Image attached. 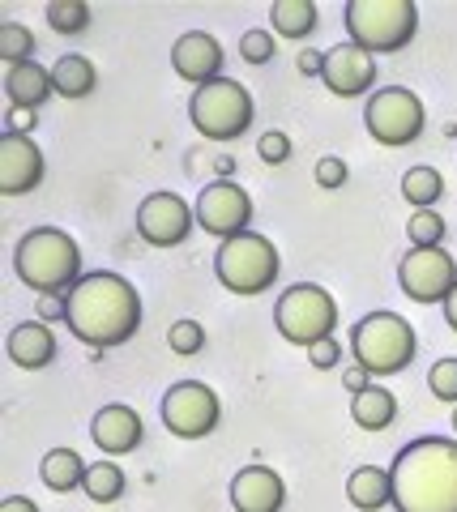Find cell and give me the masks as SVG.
<instances>
[{
  "label": "cell",
  "mask_w": 457,
  "mask_h": 512,
  "mask_svg": "<svg viewBox=\"0 0 457 512\" xmlns=\"http://www.w3.org/2000/svg\"><path fill=\"white\" fill-rule=\"evenodd\" d=\"M193 222L197 210L184 205V197H176V192H150L137 205V235L154 248H180L188 231H193Z\"/></svg>",
  "instance_id": "4fadbf2b"
},
{
  "label": "cell",
  "mask_w": 457,
  "mask_h": 512,
  "mask_svg": "<svg viewBox=\"0 0 457 512\" xmlns=\"http://www.w3.org/2000/svg\"><path fill=\"white\" fill-rule=\"evenodd\" d=\"M342 384H346V389H351L355 397L372 389V380H368V372H364V367H359V363H351V367H346V372H342Z\"/></svg>",
  "instance_id": "ab89813d"
},
{
  "label": "cell",
  "mask_w": 457,
  "mask_h": 512,
  "mask_svg": "<svg viewBox=\"0 0 457 512\" xmlns=\"http://www.w3.org/2000/svg\"><path fill=\"white\" fill-rule=\"evenodd\" d=\"M351 419L364 431H389L393 419H398V397H393L385 384H372L368 393H359L351 402Z\"/></svg>",
  "instance_id": "cb8c5ba5"
},
{
  "label": "cell",
  "mask_w": 457,
  "mask_h": 512,
  "mask_svg": "<svg viewBox=\"0 0 457 512\" xmlns=\"http://www.w3.org/2000/svg\"><path fill=\"white\" fill-rule=\"evenodd\" d=\"M90 436H94V444H99L107 457H124V453H133V448L141 444L146 427H141V414L133 406L116 402V406H103L99 414H94Z\"/></svg>",
  "instance_id": "ac0fdd59"
},
{
  "label": "cell",
  "mask_w": 457,
  "mask_h": 512,
  "mask_svg": "<svg viewBox=\"0 0 457 512\" xmlns=\"http://www.w3.org/2000/svg\"><path fill=\"white\" fill-rule=\"evenodd\" d=\"M39 124V111H26V107H9L5 111V133H18V137H30V128Z\"/></svg>",
  "instance_id": "8d00e7d4"
},
{
  "label": "cell",
  "mask_w": 457,
  "mask_h": 512,
  "mask_svg": "<svg viewBox=\"0 0 457 512\" xmlns=\"http://www.w3.org/2000/svg\"><path fill=\"white\" fill-rule=\"evenodd\" d=\"M52 86H56L60 99H69V103L90 99L94 86H99V69H94L86 56H60L56 69H52Z\"/></svg>",
  "instance_id": "603a6c76"
},
{
  "label": "cell",
  "mask_w": 457,
  "mask_h": 512,
  "mask_svg": "<svg viewBox=\"0 0 457 512\" xmlns=\"http://www.w3.org/2000/svg\"><path fill=\"white\" fill-rule=\"evenodd\" d=\"M47 26L56 35H82L90 26V5L86 0H47Z\"/></svg>",
  "instance_id": "83f0119b"
},
{
  "label": "cell",
  "mask_w": 457,
  "mask_h": 512,
  "mask_svg": "<svg viewBox=\"0 0 457 512\" xmlns=\"http://www.w3.org/2000/svg\"><path fill=\"white\" fill-rule=\"evenodd\" d=\"M402 197L419 210H436L440 197H445V175H440L436 167H411L402 175Z\"/></svg>",
  "instance_id": "484cf974"
},
{
  "label": "cell",
  "mask_w": 457,
  "mask_h": 512,
  "mask_svg": "<svg viewBox=\"0 0 457 512\" xmlns=\"http://www.w3.org/2000/svg\"><path fill=\"white\" fill-rule=\"evenodd\" d=\"M419 30L415 0H351L346 5V35L368 56H389L411 47Z\"/></svg>",
  "instance_id": "277c9868"
},
{
  "label": "cell",
  "mask_w": 457,
  "mask_h": 512,
  "mask_svg": "<svg viewBox=\"0 0 457 512\" xmlns=\"http://www.w3.org/2000/svg\"><path fill=\"white\" fill-rule=\"evenodd\" d=\"M317 184L321 188H342L346 184V163H342V158H334V154L321 158V163H317Z\"/></svg>",
  "instance_id": "e575fe53"
},
{
  "label": "cell",
  "mask_w": 457,
  "mask_h": 512,
  "mask_svg": "<svg viewBox=\"0 0 457 512\" xmlns=\"http://www.w3.org/2000/svg\"><path fill=\"white\" fill-rule=\"evenodd\" d=\"M402 295L415 303H445L457 291V261L445 248H411L398 265Z\"/></svg>",
  "instance_id": "8fae6325"
},
{
  "label": "cell",
  "mask_w": 457,
  "mask_h": 512,
  "mask_svg": "<svg viewBox=\"0 0 457 512\" xmlns=\"http://www.w3.org/2000/svg\"><path fill=\"white\" fill-rule=\"evenodd\" d=\"M86 461L82 453H73V448H52V453H43L39 461V478L47 483V491H56V495H69L86 483Z\"/></svg>",
  "instance_id": "7402d4cb"
},
{
  "label": "cell",
  "mask_w": 457,
  "mask_h": 512,
  "mask_svg": "<svg viewBox=\"0 0 457 512\" xmlns=\"http://www.w3.org/2000/svg\"><path fill=\"white\" fill-rule=\"evenodd\" d=\"M47 94H56V86H52V69H43L39 60H22V64H9L5 69L9 107L39 111V103H47Z\"/></svg>",
  "instance_id": "d6986e66"
},
{
  "label": "cell",
  "mask_w": 457,
  "mask_h": 512,
  "mask_svg": "<svg viewBox=\"0 0 457 512\" xmlns=\"http://www.w3.org/2000/svg\"><path fill=\"white\" fill-rule=\"evenodd\" d=\"M428 389H432L436 402L457 406V359H440V363H432V372H428Z\"/></svg>",
  "instance_id": "1f68e13d"
},
{
  "label": "cell",
  "mask_w": 457,
  "mask_h": 512,
  "mask_svg": "<svg viewBox=\"0 0 457 512\" xmlns=\"http://www.w3.org/2000/svg\"><path fill=\"white\" fill-rule=\"evenodd\" d=\"M415 329L398 312H372L351 329V355L368 376H398L415 363Z\"/></svg>",
  "instance_id": "5b68a950"
},
{
  "label": "cell",
  "mask_w": 457,
  "mask_h": 512,
  "mask_svg": "<svg viewBox=\"0 0 457 512\" xmlns=\"http://www.w3.org/2000/svg\"><path fill=\"white\" fill-rule=\"evenodd\" d=\"M9 359L22 367V372H39V367H47L56 359V338H52V329L43 325V320H26V325H18L9 333Z\"/></svg>",
  "instance_id": "ffe728a7"
},
{
  "label": "cell",
  "mask_w": 457,
  "mask_h": 512,
  "mask_svg": "<svg viewBox=\"0 0 457 512\" xmlns=\"http://www.w3.org/2000/svg\"><path fill=\"white\" fill-rule=\"evenodd\" d=\"M218 419H223V402H218V393L201 380L171 384L163 397V423L171 436H180V440H206L218 427Z\"/></svg>",
  "instance_id": "30bf717a"
},
{
  "label": "cell",
  "mask_w": 457,
  "mask_h": 512,
  "mask_svg": "<svg viewBox=\"0 0 457 512\" xmlns=\"http://www.w3.org/2000/svg\"><path fill=\"white\" fill-rule=\"evenodd\" d=\"M69 333L90 350L124 346L141 329V295L129 278L99 269L69 291Z\"/></svg>",
  "instance_id": "6da1fadb"
},
{
  "label": "cell",
  "mask_w": 457,
  "mask_h": 512,
  "mask_svg": "<svg viewBox=\"0 0 457 512\" xmlns=\"http://www.w3.org/2000/svg\"><path fill=\"white\" fill-rule=\"evenodd\" d=\"M376 56H368L364 47L355 43H338L325 52V73L321 82L338 94V99H359V94H368L376 86Z\"/></svg>",
  "instance_id": "9a60e30c"
},
{
  "label": "cell",
  "mask_w": 457,
  "mask_h": 512,
  "mask_svg": "<svg viewBox=\"0 0 457 512\" xmlns=\"http://www.w3.org/2000/svg\"><path fill=\"white\" fill-rule=\"evenodd\" d=\"M278 269H282V256L274 248V239H265L257 231H244V235L227 239V244L218 248V256H214L218 282H223L231 295H240V299L265 295L274 286Z\"/></svg>",
  "instance_id": "8992f818"
},
{
  "label": "cell",
  "mask_w": 457,
  "mask_h": 512,
  "mask_svg": "<svg viewBox=\"0 0 457 512\" xmlns=\"http://www.w3.org/2000/svg\"><path fill=\"white\" fill-rule=\"evenodd\" d=\"M167 346L176 350V355H201L206 350V329L197 325V320H176V325L167 329Z\"/></svg>",
  "instance_id": "4dcf8cb0"
},
{
  "label": "cell",
  "mask_w": 457,
  "mask_h": 512,
  "mask_svg": "<svg viewBox=\"0 0 457 512\" xmlns=\"http://www.w3.org/2000/svg\"><path fill=\"white\" fill-rule=\"evenodd\" d=\"M124 487H129V478H124V470L116 466V461H99V466H90L86 483H82V491L90 495L94 504H116L124 495Z\"/></svg>",
  "instance_id": "4316f807"
},
{
  "label": "cell",
  "mask_w": 457,
  "mask_h": 512,
  "mask_svg": "<svg viewBox=\"0 0 457 512\" xmlns=\"http://www.w3.org/2000/svg\"><path fill=\"white\" fill-rule=\"evenodd\" d=\"M43 150L35 137L5 133L0 137V197H26L43 184Z\"/></svg>",
  "instance_id": "5bb4252c"
},
{
  "label": "cell",
  "mask_w": 457,
  "mask_h": 512,
  "mask_svg": "<svg viewBox=\"0 0 457 512\" xmlns=\"http://www.w3.org/2000/svg\"><path fill=\"white\" fill-rule=\"evenodd\" d=\"M274 325L287 342L295 346H317L325 338H334L338 329V299L325 291L317 282H299V286H287L274 303Z\"/></svg>",
  "instance_id": "52a82bcc"
},
{
  "label": "cell",
  "mask_w": 457,
  "mask_h": 512,
  "mask_svg": "<svg viewBox=\"0 0 457 512\" xmlns=\"http://www.w3.org/2000/svg\"><path fill=\"white\" fill-rule=\"evenodd\" d=\"M364 124L372 141L398 150V146H411L419 141L423 124H428V111H423V99L406 86H381L368 94V107H364Z\"/></svg>",
  "instance_id": "9c48e42d"
},
{
  "label": "cell",
  "mask_w": 457,
  "mask_h": 512,
  "mask_svg": "<svg viewBox=\"0 0 457 512\" xmlns=\"http://www.w3.org/2000/svg\"><path fill=\"white\" fill-rule=\"evenodd\" d=\"M453 431H457V406H453Z\"/></svg>",
  "instance_id": "7bdbcfd3"
},
{
  "label": "cell",
  "mask_w": 457,
  "mask_h": 512,
  "mask_svg": "<svg viewBox=\"0 0 457 512\" xmlns=\"http://www.w3.org/2000/svg\"><path fill=\"white\" fill-rule=\"evenodd\" d=\"M193 210H197V227L218 235L227 244V239L248 231V222H252V197H248L240 184L214 180V184L201 188V197H197Z\"/></svg>",
  "instance_id": "7c38bea8"
},
{
  "label": "cell",
  "mask_w": 457,
  "mask_h": 512,
  "mask_svg": "<svg viewBox=\"0 0 457 512\" xmlns=\"http://www.w3.org/2000/svg\"><path fill=\"white\" fill-rule=\"evenodd\" d=\"M39 320H69V295H39Z\"/></svg>",
  "instance_id": "74e56055"
},
{
  "label": "cell",
  "mask_w": 457,
  "mask_h": 512,
  "mask_svg": "<svg viewBox=\"0 0 457 512\" xmlns=\"http://www.w3.org/2000/svg\"><path fill=\"white\" fill-rule=\"evenodd\" d=\"M252 116H257V103L252 94L231 82V77H218V82L193 90L188 99V120L206 141H235L252 128Z\"/></svg>",
  "instance_id": "ba28073f"
},
{
  "label": "cell",
  "mask_w": 457,
  "mask_h": 512,
  "mask_svg": "<svg viewBox=\"0 0 457 512\" xmlns=\"http://www.w3.org/2000/svg\"><path fill=\"white\" fill-rule=\"evenodd\" d=\"M445 320H449V329L457 333V291H453V295L445 299Z\"/></svg>",
  "instance_id": "b9f144b4"
},
{
  "label": "cell",
  "mask_w": 457,
  "mask_h": 512,
  "mask_svg": "<svg viewBox=\"0 0 457 512\" xmlns=\"http://www.w3.org/2000/svg\"><path fill=\"white\" fill-rule=\"evenodd\" d=\"M270 22H274V35L304 39V35L317 30V5H312V0H274V5H270Z\"/></svg>",
  "instance_id": "d4e9b609"
},
{
  "label": "cell",
  "mask_w": 457,
  "mask_h": 512,
  "mask_svg": "<svg viewBox=\"0 0 457 512\" xmlns=\"http://www.w3.org/2000/svg\"><path fill=\"white\" fill-rule=\"evenodd\" d=\"M231 504L235 512H282L287 504V483L270 466H244L231 478Z\"/></svg>",
  "instance_id": "e0dca14e"
},
{
  "label": "cell",
  "mask_w": 457,
  "mask_h": 512,
  "mask_svg": "<svg viewBox=\"0 0 457 512\" xmlns=\"http://www.w3.org/2000/svg\"><path fill=\"white\" fill-rule=\"evenodd\" d=\"M171 69H176L184 82H193L197 90L210 86L223 77V43L206 35V30H188V35L171 43Z\"/></svg>",
  "instance_id": "2e32d148"
},
{
  "label": "cell",
  "mask_w": 457,
  "mask_h": 512,
  "mask_svg": "<svg viewBox=\"0 0 457 512\" xmlns=\"http://www.w3.org/2000/svg\"><path fill=\"white\" fill-rule=\"evenodd\" d=\"M257 154H261V163H270V167L287 163V158H291V137L278 133V128H270V133L257 141Z\"/></svg>",
  "instance_id": "836d02e7"
},
{
  "label": "cell",
  "mask_w": 457,
  "mask_h": 512,
  "mask_svg": "<svg viewBox=\"0 0 457 512\" xmlns=\"http://www.w3.org/2000/svg\"><path fill=\"white\" fill-rule=\"evenodd\" d=\"M295 69L304 73V77H321L325 73V52H312V47H308V52H299Z\"/></svg>",
  "instance_id": "f35d334b"
},
{
  "label": "cell",
  "mask_w": 457,
  "mask_h": 512,
  "mask_svg": "<svg viewBox=\"0 0 457 512\" xmlns=\"http://www.w3.org/2000/svg\"><path fill=\"white\" fill-rule=\"evenodd\" d=\"M240 56L248 60V64H270L274 60V35L270 30H244L240 35Z\"/></svg>",
  "instance_id": "d6a6232c"
},
{
  "label": "cell",
  "mask_w": 457,
  "mask_h": 512,
  "mask_svg": "<svg viewBox=\"0 0 457 512\" xmlns=\"http://www.w3.org/2000/svg\"><path fill=\"white\" fill-rule=\"evenodd\" d=\"M398 512H457V440L419 436L393 461Z\"/></svg>",
  "instance_id": "7a4b0ae2"
},
{
  "label": "cell",
  "mask_w": 457,
  "mask_h": 512,
  "mask_svg": "<svg viewBox=\"0 0 457 512\" xmlns=\"http://www.w3.org/2000/svg\"><path fill=\"white\" fill-rule=\"evenodd\" d=\"M338 359H342V342L338 338H325V342H317L308 350V363L321 367V372H325V367H338Z\"/></svg>",
  "instance_id": "d590c367"
},
{
  "label": "cell",
  "mask_w": 457,
  "mask_h": 512,
  "mask_svg": "<svg viewBox=\"0 0 457 512\" xmlns=\"http://www.w3.org/2000/svg\"><path fill=\"white\" fill-rule=\"evenodd\" d=\"M406 239H411L415 248H445V218H440L436 210L411 214V222H406Z\"/></svg>",
  "instance_id": "f1b7e54d"
},
{
  "label": "cell",
  "mask_w": 457,
  "mask_h": 512,
  "mask_svg": "<svg viewBox=\"0 0 457 512\" xmlns=\"http://www.w3.org/2000/svg\"><path fill=\"white\" fill-rule=\"evenodd\" d=\"M13 269L39 295H69L82 282V248L60 227H35L13 248Z\"/></svg>",
  "instance_id": "3957f363"
},
{
  "label": "cell",
  "mask_w": 457,
  "mask_h": 512,
  "mask_svg": "<svg viewBox=\"0 0 457 512\" xmlns=\"http://www.w3.org/2000/svg\"><path fill=\"white\" fill-rule=\"evenodd\" d=\"M346 500L359 512H381L385 504H393V474L381 466H359L346 478Z\"/></svg>",
  "instance_id": "44dd1931"
},
{
  "label": "cell",
  "mask_w": 457,
  "mask_h": 512,
  "mask_svg": "<svg viewBox=\"0 0 457 512\" xmlns=\"http://www.w3.org/2000/svg\"><path fill=\"white\" fill-rule=\"evenodd\" d=\"M0 512H39V504L26 500V495H5V500H0Z\"/></svg>",
  "instance_id": "60d3db41"
},
{
  "label": "cell",
  "mask_w": 457,
  "mask_h": 512,
  "mask_svg": "<svg viewBox=\"0 0 457 512\" xmlns=\"http://www.w3.org/2000/svg\"><path fill=\"white\" fill-rule=\"evenodd\" d=\"M0 60H5V64L35 60V35H30L22 22H5V26H0Z\"/></svg>",
  "instance_id": "f546056e"
}]
</instances>
